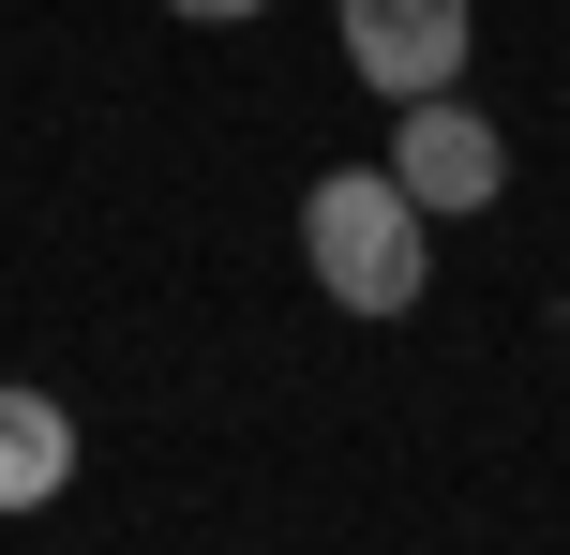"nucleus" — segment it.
Masks as SVG:
<instances>
[{
  "label": "nucleus",
  "mask_w": 570,
  "mask_h": 555,
  "mask_svg": "<svg viewBox=\"0 0 570 555\" xmlns=\"http://www.w3.org/2000/svg\"><path fill=\"white\" fill-rule=\"evenodd\" d=\"M435 210L405 196L391 166H331L301 196V256H315V286L345 300V316H405V300H421V256H435Z\"/></svg>",
  "instance_id": "f257e3e1"
},
{
  "label": "nucleus",
  "mask_w": 570,
  "mask_h": 555,
  "mask_svg": "<svg viewBox=\"0 0 570 555\" xmlns=\"http://www.w3.org/2000/svg\"><path fill=\"white\" fill-rule=\"evenodd\" d=\"M391 180L421 210H495V180H511V150H495L481 106H451V90H421V106L391 120Z\"/></svg>",
  "instance_id": "f03ea898"
},
{
  "label": "nucleus",
  "mask_w": 570,
  "mask_h": 555,
  "mask_svg": "<svg viewBox=\"0 0 570 555\" xmlns=\"http://www.w3.org/2000/svg\"><path fill=\"white\" fill-rule=\"evenodd\" d=\"M345 60H361V90L421 106L465 76V0H345Z\"/></svg>",
  "instance_id": "7ed1b4c3"
},
{
  "label": "nucleus",
  "mask_w": 570,
  "mask_h": 555,
  "mask_svg": "<svg viewBox=\"0 0 570 555\" xmlns=\"http://www.w3.org/2000/svg\"><path fill=\"white\" fill-rule=\"evenodd\" d=\"M60 480H76V406H46V390H0V511H46Z\"/></svg>",
  "instance_id": "20e7f679"
},
{
  "label": "nucleus",
  "mask_w": 570,
  "mask_h": 555,
  "mask_svg": "<svg viewBox=\"0 0 570 555\" xmlns=\"http://www.w3.org/2000/svg\"><path fill=\"white\" fill-rule=\"evenodd\" d=\"M166 16H210V30H240V16H271V0H166Z\"/></svg>",
  "instance_id": "39448f33"
}]
</instances>
